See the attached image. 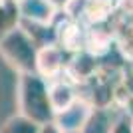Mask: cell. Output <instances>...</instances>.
Masks as SVG:
<instances>
[{
  "label": "cell",
  "mask_w": 133,
  "mask_h": 133,
  "mask_svg": "<svg viewBox=\"0 0 133 133\" xmlns=\"http://www.w3.org/2000/svg\"><path fill=\"white\" fill-rule=\"evenodd\" d=\"M18 105L22 115L40 125H46L56 119L50 95H48V83L36 72L22 74L18 82Z\"/></svg>",
  "instance_id": "1"
},
{
  "label": "cell",
  "mask_w": 133,
  "mask_h": 133,
  "mask_svg": "<svg viewBox=\"0 0 133 133\" xmlns=\"http://www.w3.org/2000/svg\"><path fill=\"white\" fill-rule=\"evenodd\" d=\"M0 52L22 74L36 72V56H38V52L34 48V40L22 28H14L10 34H6L4 40L0 42Z\"/></svg>",
  "instance_id": "2"
},
{
  "label": "cell",
  "mask_w": 133,
  "mask_h": 133,
  "mask_svg": "<svg viewBox=\"0 0 133 133\" xmlns=\"http://www.w3.org/2000/svg\"><path fill=\"white\" fill-rule=\"evenodd\" d=\"M66 66L68 62L64 60V50L56 48V46H46L36 56V74H40L42 78L48 79L58 78V74Z\"/></svg>",
  "instance_id": "3"
},
{
  "label": "cell",
  "mask_w": 133,
  "mask_h": 133,
  "mask_svg": "<svg viewBox=\"0 0 133 133\" xmlns=\"http://www.w3.org/2000/svg\"><path fill=\"white\" fill-rule=\"evenodd\" d=\"M89 111H91V107H89L85 101L76 99L68 109L56 113L54 123L64 133H76V131H79V129L83 127V123H85V119H88Z\"/></svg>",
  "instance_id": "4"
},
{
  "label": "cell",
  "mask_w": 133,
  "mask_h": 133,
  "mask_svg": "<svg viewBox=\"0 0 133 133\" xmlns=\"http://www.w3.org/2000/svg\"><path fill=\"white\" fill-rule=\"evenodd\" d=\"M48 95H50V103H52L54 113L68 109L78 99L72 82H68V79H54L52 83H48Z\"/></svg>",
  "instance_id": "5"
},
{
  "label": "cell",
  "mask_w": 133,
  "mask_h": 133,
  "mask_svg": "<svg viewBox=\"0 0 133 133\" xmlns=\"http://www.w3.org/2000/svg\"><path fill=\"white\" fill-rule=\"evenodd\" d=\"M115 121L117 119H113V115L107 107H95V109L89 111L79 133H111Z\"/></svg>",
  "instance_id": "6"
},
{
  "label": "cell",
  "mask_w": 133,
  "mask_h": 133,
  "mask_svg": "<svg viewBox=\"0 0 133 133\" xmlns=\"http://www.w3.org/2000/svg\"><path fill=\"white\" fill-rule=\"evenodd\" d=\"M18 12L32 22L46 24L52 18L54 4L50 0H18Z\"/></svg>",
  "instance_id": "7"
},
{
  "label": "cell",
  "mask_w": 133,
  "mask_h": 133,
  "mask_svg": "<svg viewBox=\"0 0 133 133\" xmlns=\"http://www.w3.org/2000/svg\"><path fill=\"white\" fill-rule=\"evenodd\" d=\"M95 68H97L95 66V58L91 54H79L68 64V74L72 76L74 82H79V79L91 78Z\"/></svg>",
  "instance_id": "8"
},
{
  "label": "cell",
  "mask_w": 133,
  "mask_h": 133,
  "mask_svg": "<svg viewBox=\"0 0 133 133\" xmlns=\"http://www.w3.org/2000/svg\"><path fill=\"white\" fill-rule=\"evenodd\" d=\"M20 12L16 2H2L0 4V42L4 40L6 34H10L18 24Z\"/></svg>",
  "instance_id": "9"
},
{
  "label": "cell",
  "mask_w": 133,
  "mask_h": 133,
  "mask_svg": "<svg viewBox=\"0 0 133 133\" xmlns=\"http://www.w3.org/2000/svg\"><path fill=\"white\" fill-rule=\"evenodd\" d=\"M40 123L32 121V119H28L26 115H14L10 117L8 121L2 125L0 133H40Z\"/></svg>",
  "instance_id": "10"
},
{
  "label": "cell",
  "mask_w": 133,
  "mask_h": 133,
  "mask_svg": "<svg viewBox=\"0 0 133 133\" xmlns=\"http://www.w3.org/2000/svg\"><path fill=\"white\" fill-rule=\"evenodd\" d=\"M111 133H133V117L129 115H121L115 121Z\"/></svg>",
  "instance_id": "11"
},
{
  "label": "cell",
  "mask_w": 133,
  "mask_h": 133,
  "mask_svg": "<svg viewBox=\"0 0 133 133\" xmlns=\"http://www.w3.org/2000/svg\"><path fill=\"white\" fill-rule=\"evenodd\" d=\"M40 133H64V131H62L54 121H50V123H46V125L40 127Z\"/></svg>",
  "instance_id": "12"
},
{
  "label": "cell",
  "mask_w": 133,
  "mask_h": 133,
  "mask_svg": "<svg viewBox=\"0 0 133 133\" xmlns=\"http://www.w3.org/2000/svg\"><path fill=\"white\" fill-rule=\"evenodd\" d=\"M76 133H79V131H76Z\"/></svg>",
  "instance_id": "13"
}]
</instances>
